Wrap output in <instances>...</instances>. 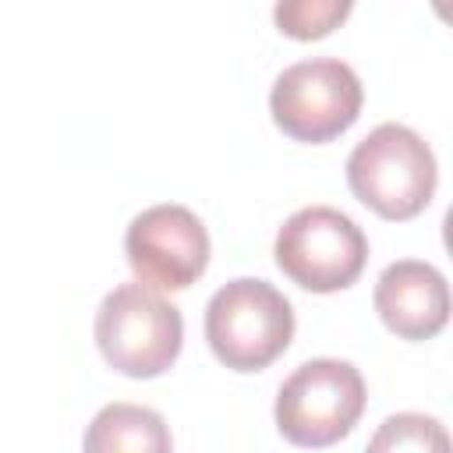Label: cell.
Here are the masks:
<instances>
[{
  "instance_id": "cell-6",
  "label": "cell",
  "mask_w": 453,
  "mask_h": 453,
  "mask_svg": "<svg viewBox=\"0 0 453 453\" xmlns=\"http://www.w3.org/2000/svg\"><path fill=\"white\" fill-rule=\"evenodd\" d=\"M361 99L365 92L350 64L336 57H311L280 71L269 92V110L283 134L319 145L357 120Z\"/></svg>"
},
{
  "instance_id": "cell-7",
  "label": "cell",
  "mask_w": 453,
  "mask_h": 453,
  "mask_svg": "<svg viewBox=\"0 0 453 453\" xmlns=\"http://www.w3.org/2000/svg\"><path fill=\"white\" fill-rule=\"evenodd\" d=\"M127 265L152 290H184L209 265V234L188 205H152L127 223Z\"/></svg>"
},
{
  "instance_id": "cell-1",
  "label": "cell",
  "mask_w": 453,
  "mask_h": 453,
  "mask_svg": "<svg viewBox=\"0 0 453 453\" xmlns=\"http://www.w3.org/2000/svg\"><path fill=\"white\" fill-rule=\"evenodd\" d=\"M96 343L106 365L120 375H163L184 343L180 308L138 280L120 283L103 297L96 311Z\"/></svg>"
},
{
  "instance_id": "cell-11",
  "label": "cell",
  "mask_w": 453,
  "mask_h": 453,
  "mask_svg": "<svg viewBox=\"0 0 453 453\" xmlns=\"http://www.w3.org/2000/svg\"><path fill=\"white\" fill-rule=\"evenodd\" d=\"M350 14V0H280L273 18L294 39H319Z\"/></svg>"
},
{
  "instance_id": "cell-8",
  "label": "cell",
  "mask_w": 453,
  "mask_h": 453,
  "mask_svg": "<svg viewBox=\"0 0 453 453\" xmlns=\"http://www.w3.org/2000/svg\"><path fill=\"white\" fill-rule=\"evenodd\" d=\"M375 311L400 340H428L449 319L446 276L418 258H400L375 283Z\"/></svg>"
},
{
  "instance_id": "cell-9",
  "label": "cell",
  "mask_w": 453,
  "mask_h": 453,
  "mask_svg": "<svg viewBox=\"0 0 453 453\" xmlns=\"http://www.w3.org/2000/svg\"><path fill=\"white\" fill-rule=\"evenodd\" d=\"M81 453H173L170 425L152 407L106 403L85 428Z\"/></svg>"
},
{
  "instance_id": "cell-10",
  "label": "cell",
  "mask_w": 453,
  "mask_h": 453,
  "mask_svg": "<svg viewBox=\"0 0 453 453\" xmlns=\"http://www.w3.org/2000/svg\"><path fill=\"white\" fill-rule=\"evenodd\" d=\"M365 453H449V435L442 421L418 411H403L389 414L372 432Z\"/></svg>"
},
{
  "instance_id": "cell-5",
  "label": "cell",
  "mask_w": 453,
  "mask_h": 453,
  "mask_svg": "<svg viewBox=\"0 0 453 453\" xmlns=\"http://www.w3.org/2000/svg\"><path fill=\"white\" fill-rule=\"evenodd\" d=\"M276 265L297 287L333 294L350 287L368 262L365 230L333 205H308L283 219L276 244Z\"/></svg>"
},
{
  "instance_id": "cell-3",
  "label": "cell",
  "mask_w": 453,
  "mask_h": 453,
  "mask_svg": "<svg viewBox=\"0 0 453 453\" xmlns=\"http://www.w3.org/2000/svg\"><path fill=\"white\" fill-rule=\"evenodd\" d=\"M294 336L290 301L265 280H230L205 304V340L234 372H262Z\"/></svg>"
},
{
  "instance_id": "cell-4",
  "label": "cell",
  "mask_w": 453,
  "mask_h": 453,
  "mask_svg": "<svg viewBox=\"0 0 453 453\" xmlns=\"http://www.w3.org/2000/svg\"><path fill=\"white\" fill-rule=\"evenodd\" d=\"M365 411V379L350 361L311 357L297 365L276 393V428L287 442L322 449L340 442Z\"/></svg>"
},
{
  "instance_id": "cell-2",
  "label": "cell",
  "mask_w": 453,
  "mask_h": 453,
  "mask_svg": "<svg viewBox=\"0 0 453 453\" xmlns=\"http://www.w3.org/2000/svg\"><path fill=\"white\" fill-rule=\"evenodd\" d=\"M435 156L428 142L403 124H379L347 156V184L382 219L418 216L435 191Z\"/></svg>"
}]
</instances>
